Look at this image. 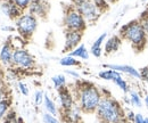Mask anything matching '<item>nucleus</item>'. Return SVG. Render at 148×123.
I'll use <instances>...</instances> for the list:
<instances>
[{"label": "nucleus", "instance_id": "58836bf2", "mask_svg": "<svg viewBox=\"0 0 148 123\" xmlns=\"http://www.w3.org/2000/svg\"><path fill=\"white\" fill-rule=\"evenodd\" d=\"M108 2H110V5H112V3H115V2H117L119 0H107Z\"/></svg>", "mask_w": 148, "mask_h": 123}, {"label": "nucleus", "instance_id": "ea45409f", "mask_svg": "<svg viewBox=\"0 0 148 123\" xmlns=\"http://www.w3.org/2000/svg\"><path fill=\"white\" fill-rule=\"evenodd\" d=\"M19 123H24V121H23V119H22V118H21V122Z\"/></svg>", "mask_w": 148, "mask_h": 123}, {"label": "nucleus", "instance_id": "cd10ccee", "mask_svg": "<svg viewBox=\"0 0 148 123\" xmlns=\"http://www.w3.org/2000/svg\"><path fill=\"white\" fill-rule=\"evenodd\" d=\"M13 1L22 12L27 10L30 5H31V2H32V0H13Z\"/></svg>", "mask_w": 148, "mask_h": 123}, {"label": "nucleus", "instance_id": "b1692460", "mask_svg": "<svg viewBox=\"0 0 148 123\" xmlns=\"http://www.w3.org/2000/svg\"><path fill=\"white\" fill-rule=\"evenodd\" d=\"M21 122V118L17 116L16 112L13 109H9L8 113L6 114V116L3 118L2 123H19Z\"/></svg>", "mask_w": 148, "mask_h": 123}, {"label": "nucleus", "instance_id": "4c0bfd02", "mask_svg": "<svg viewBox=\"0 0 148 123\" xmlns=\"http://www.w3.org/2000/svg\"><path fill=\"white\" fill-rule=\"evenodd\" d=\"M144 104H145V106L147 107V109H148V95H146L145 98H144Z\"/></svg>", "mask_w": 148, "mask_h": 123}, {"label": "nucleus", "instance_id": "f704fd0d", "mask_svg": "<svg viewBox=\"0 0 148 123\" xmlns=\"http://www.w3.org/2000/svg\"><path fill=\"white\" fill-rule=\"evenodd\" d=\"M6 99H8V93H7L6 89L0 86V103L6 100Z\"/></svg>", "mask_w": 148, "mask_h": 123}, {"label": "nucleus", "instance_id": "412c9836", "mask_svg": "<svg viewBox=\"0 0 148 123\" xmlns=\"http://www.w3.org/2000/svg\"><path fill=\"white\" fill-rule=\"evenodd\" d=\"M128 96H129L130 105L131 106L138 107V108H140V107L143 106V99H141V96H140V93H139L138 91L131 89L130 92L128 93Z\"/></svg>", "mask_w": 148, "mask_h": 123}, {"label": "nucleus", "instance_id": "a878e982", "mask_svg": "<svg viewBox=\"0 0 148 123\" xmlns=\"http://www.w3.org/2000/svg\"><path fill=\"white\" fill-rule=\"evenodd\" d=\"M10 105H12V100L9 98L0 103V121L3 120V118L6 116L8 111L10 109Z\"/></svg>", "mask_w": 148, "mask_h": 123}, {"label": "nucleus", "instance_id": "7c9ffc66", "mask_svg": "<svg viewBox=\"0 0 148 123\" xmlns=\"http://www.w3.org/2000/svg\"><path fill=\"white\" fill-rule=\"evenodd\" d=\"M139 74H140V80L148 83V65L139 69Z\"/></svg>", "mask_w": 148, "mask_h": 123}, {"label": "nucleus", "instance_id": "ddd939ff", "mask_svg": "<svg viewBox=\"0 0 148 123\" xmlns=\"http://www.w3.org/2000/svg\"><path fill=\"white\" fill-rule=\"evenodd\" d=\"M101 66H103V69H105V70L117 71V72H120V73L128 74V75L134 78V79H140L139 70H137L136 67H133V66H131V65H124V64H103Z\"/></svg>", "mask_w": 148, "mask_h": 123}, {"label": "nucleus", "instance_id": "423d86ee", "mask_svg": "<svg viewBox=\"0 0 148 123\" xmlns=\"http://www.w3.org/2000/svg\"><path fill=\"white\" fill-rule=\"evenodd\" d=\"M72 5L89 24L97 22L101 15L92 0H72Z\"/></svg>", "mask_w": 148, "mask_h": 123}, {"label": "nucleus", "instance_id": "2f4dec72", "mask_svg": "<svg viewBox=\"0 0 148 123\" xmlns=\"http://www.w3.org/2000/svg\"><path fill=\"white\" fill-rule=\"evenodd\" d=\"M18 90L19 92L23 95V96H29V93H30V90L27 88V86L24 83V82H22V81H19L18 82Z\"/></svg>", "mask_w": 148, "mask_h": 123}, {"label": "nucleus", "instance_id": "9b49d317", "mask_svg": "<svg viewBox=\"0 0 148 123\" xmlns=\"http://www.w3.org/2000/svg\"><path fill=\"white\" fill-rule=\"evenodd\" d=\"M57 92H58V99H59V104H60L62 109H63L64 112L70 111V109L75 105V102H74V93L70 90V88H69L67 86L62 89H58Z\"/></svg>", "mask_w": 148, "mask_h": 123}, {"label": "nucleus", "instance_id": "39448f33", "mask_svg": "<svg viewBox=\"0 0 148 123\" xmlns=\"http://www.w3.org/2000/svg\"><path fill=\"white\" fill-rule=\"evenodd\" d=\"M63 24L65 26V30H72L79 32H84L88 26L87 21L74 8L73 5L69 6L65 9L63 16Z\"/></svg>", "mask_w": 148, "mask_h": 123}, {"label": "nucleus", "instance_id": "5701e85b", "mask_svg": "<svg viewBox=\"0 0 148 123\" xmlns=\"http://www.w3.org/2000/svg\"><path fill=\"white\" fill-rule=\"evenodd\" d=\"M51 82H53V86L55 89H62L64 87H66V76L64 74H57V75H54L51 78Z\"/></svg>", "mask_w": 148, "mask_h": 123}, {"label": "nucleus", "instance_id": "f257e3e1", "mask_svg": "<svg viewBox=\"0 0 148 123\" xmlns=\"http://www.w3.org/2000/svg\"><path fill=\"white\" fill-rule=\"evenodd\" d=\"M77 105L83 113L93 114L97 111L103 93L99 88L89 81H79L76 85V92H75Z\"/></svg>", "mask_w": 148, "mask_h": 123}, {"label": "nucleus", "instance_id": "a211bd4d", "mask_svg": "<svg viewBox=\"0 0 148 123\" xmlns=\"http://www.w3.org/2000/svg\"><path fill=\"white\" fill-rule=\"evenodd\" d=\"M98 76H99V79H103V80L112 81L113 82L116 78L122 76V73H120V72L114 70H103L98 73Z\"/></svg>", "mask_w": 148, "mask_h": 123}, {"label": "nucleus", "instance_id": "0eeeda50", "mask_svg": "<svg viewBox=\"0 0 148 123\" xmlns=\"http://www.w3.org/2000/svg\"><path fill=\"white\" fill-rule=\"evenodd\" d=\"M13 65L23 70L33 69L36 65V59L33 55L25 48H15L13 55Z\"/></svg>", "mask_w": 148, "mask_h": 123}, {"label": "nucleus", "instance_id": "a19ab883", "mask_svg": "<svg viewBox=\"0 0 148 123\" xmlns=\"http://www.w3.org/2000/svg\"><path fill=\"white\" fill-rule=\"evenodd\" d=\"M143 2H148V0H143Z\"/></svg>", "mask_w": 148, "mask_h": 123}, {"label": "nucleus", "instance_id": "c85d7f7f", "mask_svg": "<svg viewBox=\"0 0 148 123\" xmlns=\"http://www.w3.org/2000/svg\"><path fill=\"white\" fill-rule=\"evenodd\" d=\"M42 121H43V123H60L55 115L49 114L47 112L45 114H42Z\"/></svg>", "mask_w": 148, "mask_h": 123}, {"label": "nucleus", "instance_id": "79ce46f5", "mask_svg": "<svg viewBox=\"0 0 148 123\" xmlns=\"http://www.w3.org/2000/svg\"><path fill=\"white\" fill-rule=\"evenodd\" d=\"M1 1H2V0H1Z\"/></svg>", "mask_w": 148, "mask_h": 123}, {"label": "nucleus", "instance_id": "f03ea898", "mask_svg": "<svg viewBox=\"0 0 148 123\" xmlns=\"http://www.w3.org/2000/svg\"><path fill=\"white\" fill-rule=\"evenodd\" d=\"M95 114L101 123H127L123 107L111 95H103Z\"/></svg>", "mask_w": 148, "mask_h": 123}, {"label": "nucleus", "instance_id": "20e7f679", "mask_svg": "<svg viewBox=\"0 0 148 123\" xmlns=\"http://www.w3.org/2000/svg\"><path fill=\"white\" fill-rule=\"evenodd\" d=\"M39 25V19L32 14L24 12L16 21H15V27L21 38L29 40L36 33Z\"/></svg>", "mask_w": 148, "mask_h": 123}, {"label": "nucleus", "instance_id": "f3484780", "mask_svg": "<svg viewBox=\"0 0 148 123\" xmlns=\"http://www.w3.org/2000/svg\"><path fill=\"white\" fill-rule=\"evenodd\" d=\"M81 112H82V111H81V108L79 107V105L75 104L70 111H67V112H65V113H66V115H67L69 121H71L72 123H77L81 120Z\"/></svg>", "mask_w": 148, "mask_h": 123}, {"label": "nucleus", "instance_id": "dca6fc26", "mask_svg": "<svg viewBox=\"0 0 148 123\" xmlns=\"http://www.w3.org/2000/svg\"><path fill=\"white\" fill-rule=\"evenodd\" d=\"M67 55L72 56V57H75L77 59H83V60H88L89 59V56H90V50L87 49V47L84 45H80L77 46L74 50H72L71 53H69Z\"/></svg>", "mask_w": 148, "mask_h": 123}, {"label": "nucleus", "instance_id": "4be33fe9", "mask_svg": "<svg viewBox=\"0 0 148 123\" xmlns=\"http://www.w3.org/2000/svg\"><path fill=\"white\" fill-rule=\"evenodd\" d=\"M113 83L120 89L121 91H123L124 95H128V93L130 92V90H131L129 83H128V81H127L125 79H123V76H119V78H116V79L113 81Z\"/></svg>", "mask_w": 148, "mask_h": 123}, {"label": "nucleus", "instance_id": "f8f14e48", "mask_svg": "<svg viewBox=\"0 0 148 123\" xmlns=\"http://www.w3.org/2000/svg\"><path fill=\"white\" fill-rule=\"evenodd\" d=\"M15 50V46L9 40L5 41L0 48V63L3 66H9L13 64V55Z\"/></svg>", "mask_w": 148, "mask_h": 123}, {"label": "nucleus", "instance_id": "c9c22d12", "mask_svg": "<svg viewBox=\"0 0 148 123\" xmlns=\"http://www.w3.org/2000/svg\"><path fill=\"white\" fill-rule=\"evenodd\" d=\"M65 73L67 74V75H70V76H72L73 79H76V80H80V74L76 72V71H73V70H65Z\"/></svg>", "mask_w": 148, "mask_h": 123}, {"label": "nucleus", "instance_id": "72a5a7b5", "mask_svg": "<svg viewBox=\"0 0 148 123\" xmlns=\"http://www.w3.org/2000/svg\"><path fill=\"white\" fill-rule=\"evenodd\" d=\"M134 123H148V118L144 116V115L140 114V113H137V114H136Z\"/></svg>", "mask_w": 148, "mask_h": 123}, {"label": "nucleus", "instance_id": "6e6552de", "mask_svg": "<svg viewBox=\"0 0 148 123\" xmlns=\"http://www.w3.org/2000/svg\"><path fill=\"white\" fill-rule=\"evenodd\" d=\"M50 12V3L47 0H32L27 13L32 14L39 19H46Z\"/></svg>", "mask_w": 148, "mask_h": 123}, {"label": "nucleus", "instance_id": "37998d69", "mask_svg": "<svg viewBox=\"0 0 148 123\" xmlns=\"http://www.w3.org/2000/svg\"><path fill=\"white\" fill-rule=\"evenodd\" d=\"M127 123H128V122H127Z\"/></svg>", "mask_w": 148, "mask_h": 123}, {"label": "nucleus", "instance_id": "393cba45", "mask_svg": "<svg viewBox=\"0 0 148 123\" xmlns=\"http://www.w3.org/2000/svg\"><path fill=\"white\" fill-rule=\"evenodd\" d=\"M138 19H139V22H140L143 29L145 30V32H146L148 35V7H146V8L141 12V14L139 15Z\"/></svg>", "mask_w": 148, "mask_h": 123}, {"label": "nucleus", "instance_id": "7ed1b4c3", "mask_svg": "<svg viewBox=\"0 0 148 123\" xmlns=\"http://www.w3.org/2000/svg\"><path fill=\"white\" fill-rule=\"evenodd\" d=\"M119 35L123 41L129 42L136 53L144 52L148 43V35L138 18L123 24L119 30Z\"/></svg>", "mask_w": 148, "mask_h": 123}, {"label": "nucleus", "instance_id": "e433bc0d", "mask_svg": "<svg viewBox=\"0 0 148 123\" xmlns=\"http://www.w3.org/2000/svg\"><path fill=\"white\" fill-rule=\"evenodd\" d=\"M1 30L6 31V32H13L16 30V27L15 26H1Z\"/></svg>", "mask_w": 148, "mask_h": 123}, {"label": "nucleus", "instance_id": "2eb2a0df", "mask_svg": "<svg viewBox=\"0 0 148 123\" xmlns=\"http://www.w3.org/2000/svg\"><path fill=\"white\" fill-rule=\"evenodd\" d=\"M106 39H107V32H104L93 41V43L91 45V48H90V54L93 57H96V58L101 57V55L104 53L103 45L105 43Z\"/></svg>", "mask_w": 148, "mask_h": 123}, {"label": "nucleus", "instance_id": "4468645a", "mask_svg": "<svg viewBox=\"0 0 148 123\" xmlns=\"http://www.w3.org/2000/svg\"><path fill=\"white\" fill-rule=\"evenodd\" d=\"M122 38L119 34H114L110 36L108 39H106L105 43H104V54L105 55H111L116 52H119V49L122 46Z\"/></svg>", "mask_w": 148, "mask_h": 123}, {"label": "nucleus", "instance_id": "aec40b11", "mask_svg": "<svg viewBox=\"0 0 148 123\" xmlns=\"http://www.w3.org/2000/svg\"><path fill=\"white\" fill-rule=\"evenodd\" d=\"M43 106H45V109L47 111V113L53 114V115H55V116L58 114V108H57V106H56L55 102H54L48 95H45Z\"/></svg>", "mask_w": 148, "mask_h": 123}, {"label": "nucleus", "instance_id": "1a4fd4ad", "mask_svg": "<svg viewBox=\"0 0 148 123\" xmlns=\"http://www.w3.org/2000/svg\"><path fill=\"white\" fill-rule=\"evenodd\" d=\"M64 38H65V41H64L63 53H71L77 46L81 45V41H82V38H83V32L65 30Z\"/></svg>", "mask_w": 148, "mask_h": 123}, {"label": "nucleus", "instance_id": "9d476101", "mask_svg": "<svg viewBox=\"0 0 148 123\" xmlns=\"http://www.w3.org/2000/svg\"><path fill=\"white\" fill-rule=\"evenodd\" d=\"M0 10L6 17L12 21H16L24 13L14 3L13 0H2L0 2Z\"/></svg>", "mask_w": 148, "mask_h": 123}, {"label": "nucleus", "instance_id": "6ab92c4d", "mask_svg": "<svg viewBox=\"0 0 148 123\" xmlns=\"http://www.w3.org/2000/svg\"><path fill=\"white\" fill-rule=\"evenodd\" d=\"M59 64L64 67H74V66H81V62L77 60V58L72 57L70 55L64 56L63 58L59 59Z\"/></svg>", "mask_w": 148, "mask_h": 123}, {"label": "nucleus", "instance_id": "c756f323", "mask_svg": "<svg viewBox=\"0 0 148 123\" xmlns=\"http://www.w3.org/2000/svg\"><path fill=\"white\" fill-rule=\"evenodd\" d=\"M45 95H46V93L43 92V90H37V91L34 92V97H33V99H34L36 105H40V104L43 103Z\"/></svg>", "mask_w": 148, "mask_h": 123}, {"label": "nucleus", "instance_id": "473e14b6", "mask_svg": "<svg viewBox=\"0 0 148 123\" xmlns=\"http://www.w3.org/2000/svg\"><path fill=\"white\" fill-rule=\"evenodd\" d=\"M136 114L133 111H129L125 113V120L128 123H134V120H136Z\"/></svg>", "mask_w": 148, "mask_h": 123}, {"label": "nucleus", "instance_id": "bb28decb", "mask_svg": "<svg viewBox=\"0 0 148 123\" xmlns=\"http://www.w3.org/2000/svg\"><path fill=\"white\" fill-rule=\"evenodd\" d=\"M92 1L101 14L110 9V2L107 0H92Z\"/></svg>", "mask_w": 148, "mask_h": 123}]
</instances>
